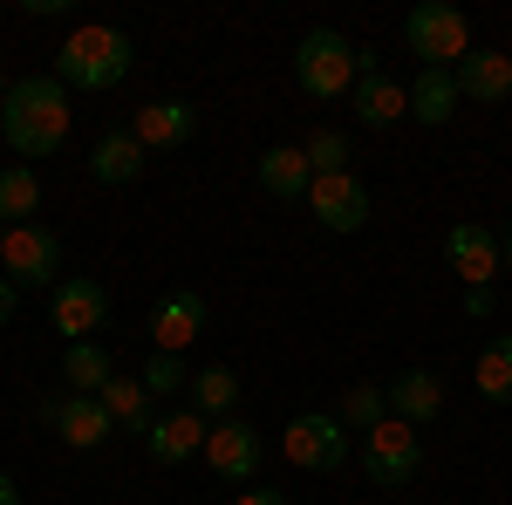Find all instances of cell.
I'll return each mask as SVG.
<instances>
[{"label": "cell", "mask_w": 512, "mask_h": 505, "mask_svg": "<svg viewBox=\"0 0 512 505\" xmlns=\"http://www.w3.org/2000/svg\"><path fill=\"white\" fill-rule=\"evenodd\" d=\"M137 383L151 389V396H185V389H192V376H185V355H151Z\"/></svg>", "instance_id": "obj_28"}, {"label": "cell", "mask_w": 512, "mask_h": 505, "mask_svg": "<svg viewBox=\"0 0 512 505\" xmlns=\"http://www.w3.org/2000/svg\"><path fill=\"white\" fill-rule=\"evenodd\" d=\"M465 314H472V321H492V314H499L492 287H465Z\"/></svg>", "instance_id": "obj_30"}, {"label": "cell", "mask_w": 512, "mask_h": 505, "mask_svg": "<svg viewBox=\"0 0 512 505\" xmlns=\"http://www.w3.org/2000/svg\"><path fill=\"white\" fill-rule=\"evenodd\" d=\"M62 383L76 389V396H103V389L117 383V362L103 342H69L62 349Z\"/></svg>", "instance_id": "obj_22"}, {"label": "cell", "mask_w": 512, "mask_h": 505, "mask_svg": "<svg viewBox=\"0 0 512 505\" xmlns=\"http://www.w3.org/2000/svg\"><path fill=\"white\" fill-rule=\"evenodd\" d=\"M205 437H212V424L198 417L192 403H185L178 417H158V424L144 430V444H151V458H158V465H185V458H205Z\"/></svg>", "instance_id": "obj_15"}, {"label": "cell", "mask_w": 512, "mask_h": 505, "mask_svg": "<svg viewBox=\"0 0 512 505\" xmlns=\"http://www.w3.org/2000/svg\"><path fill=\"white\" fill-rule=\"evenodd\" d=\"M349 110L369 123V130H390V123L410 117V89L390 82V76H362V82H355V96H349Z\"/></svg>", "instance_id": "obj_19"}, {"label": "cell", "mask_w": 512, "mask_h": 505, "mask_svg": "<svg viewBox=\"0 0 512 505\" xmlns=\"http://www.w3.org/2000/svg\"><path fill=\"white\" fill-rule=\"evenodd\" d=\"M151 342H158V355H185L205 335V294H192V287H178V294H164L158 308H151Z\"/></svg>", "instance_id": "obj_12"}, {"label": "cell", "mask_w": 512, "mask_h": 505, "mask_svg": "<svg viewBox=\"0 0 512 505\" xmlns=\"http://www.w3.org/2000/svg\"><path fill=\"white\" fill-rule=\"evenodd\" d=\"M69 89L55 76H21L0 103V137L14 157H55L69 144Z\"/></svg>", "instance_id": "obj_1"}, {"label": "cell", "mask_w": 512, "mask_h": 505, "mask_svg": "<svg viewBox=\"0 0 512 505\" xmlns=\"http://www.w3.org/2000/svg\"><path fill=\"white\" fill-rule=\"evenodd\" d=\"M390 389V417L396 424H410V430H424V424H437L444 417V383H437L431 369H403L396 383H383Z\"/></svg>", "instance_id": "obj_14"}, {"label": "cell", "mask_w": 512, "mask_h": 505, "mask_svg": "<svg viewBox=\"0 0 512 505\" xmlns=\"http://www.w3.org/2000/svg\"><path fill=\"white\" fill-rule=\"evenodd\" d=\"M130 130H137L144 151H185V144L198 137V110H192V103H178V96H158V103L137 110Z\"/></svg>", "instance_id": "obj_13"}, {"label": "cell", "mask_w": 512, "mask_h": 505, "mask_svg": "<svg viewBox=\"0 0 512 505\" xmlns=\"http://www.w3.org/2000/svg\"><path fill=\"white\" fill-rule=\"evenodd\" d=\"M103 410H110L123 430H151V424H158V417H151V389L130 383V376H117V383L103 389Z\"/></svg>", "instance_id": "obj_27"}, {"label": "cell", "mask_w": 512, "mask_h": 505, "mask_svg": "<svg viewBox=\"0 0 512 505\" xmlns=\"http://www.w3.org/2000/svg\"><path fill=\"white\" fill-rule=\"evenodd\" d=\"M130 62H137V48H130L123 28L82 21L76 35L55 48V82H62V89H117V82L130 76Z\"/></svg>", "instance_id": "obj_2"}, {"label": "cell", "mask_w": 512, "mask_h": 505, "mask_svg": "<svg viewBox=\"0 0 512 505\" xmlns=\"http://www.w3.org/2000/svg\"><path fill=\"white\" fill-rule=\"evenodd\" d=\"M0 505H21V485H14L7 471H0Z\"/></svg>", "instance_id": "obj_33"}, {"label": "cell", "mask_w": 512, "mask_h": 505, "mask_svg": "<svg viewBox=\"0 0 512 505\" xmlns=\"http://www.w3.org/2000/svg\"><path fill=\"white\" fill-rule=\"evenodd\" d=\"M41 212V178L28 164H7L0 171V226H35Z\"/></svg>", "instance_id": "obj_24"}, {"label": "cell", "mask_w": 512, "mask_h": 505, "mask_svg": "<svg viewBox=\"0 0 512 505\" xmlns=\"http://www.w3.org/2000/svg\"><path fill=\"white\" fill-rule=\"evenodd\" d=\"M0 273L14 287H48L62 273V239L48 226H7V246H0Z\"/></svg>", "instance_id": "obj_8"}, {"label": "cell", "mask_w": 512, "mask_h": 505, "mask_svg": "<svg viewBox=\"0 0 512 505\" xmlns=\"http://www.w3.org/2000/svg\"><path fill=\"white\" fill-rule=\"evenodd\" d=\"M499 253H506V267H512V233H506V239H499Z\"/></svg>", "instance_id": "obj_34"}, {"label": "cell", "mask_w": 512, "mask_h": 505, "mask_svg": "<svg viewBox=\"0 0 512 505\" xmlns=\"http://www.w3.org/2000/svg\"><path fill=\"white\" fill-rule=\"evenodd\" d=\"M410 117L444 130V123L458 117V76L451 69H417V82H410Z\"/></svg>", "instance_id": "obj_21"}, {"label": "cell", "mask_w": 512, "mask_h": 505, "mask_svg": "<svg viewBox=\"0 0 512 505\" xmlns=\"http://www.w3.org/2000/svg\"><path fill=\"white\" fill-rule=\"evenodd\" d=\"M14 314H21V287L0 273V321H14Z\"/></svg>", "instance_id": "obj_32"}, {"label": "cell", "mask_w": 512, "mask_h": 505, "mask_svg": "<svg viewBox=\"0 0 512 505\" xmlns=\"http://www.w3.org/2000/svg\"><path fill=\"white\" fill-rule=\"evenodd\" d=\"M403 41H410V55L424 69H458L472 55V21L458 7H444V0H417L403 14Z\"/></svg>", "instance_id": "obj_4"}, {"label": "cell", "mask_w": 512, "mask_h": 505, "mask_svg": "<svg viewBox=\"0 0 512 505\" xmlns=\"http://www.w3.org/2000/svg\"><path fill=\"white\" fill-rule=\"evenodd\" d=\"M185 403H192L205 424H226V417H233V403H239V376L226 369V362H212V369H198V376H192Z\"/></svg>", "instance_id": "obj_23"}, {"label": "cell", "mask_w": 512, "mask_h": 505, "mask_svg": "<svg viewBox=\"0 0 512 505\" xmlns=\"http://www.w3.org/2000/svg\"><path fill=\"white\" fill-rule=\"evenodd\" d=\"M301 205L315 212V226H328V233H362L369 226V185L355 171H321Z\"/></svg>", "instance_id": "obj_7"}, {"label": "cell", "mask_w": 512, "mask_h": 505, "mask_svg": "<svg viewBox=\"0 0 512 505\" xmlns=\"http://www.w3.org/2000/svg\"><path fill=\"white\" fill-rule=\"evenodd\" d=\"M7 89H14V82H7V76H0V103H7Z\"/></svg>", "instance_id": "obj_35"}, {"label": "cell", "mask_w": 512, "mask_h": 505, "mask_svg": "<svg viewBox=\"0 0 512 505\" xmlns=\"http://www.w3.org/2000/svg\"><path fill=\"white\" fill-rule=\"evenodd\" d=\"M144 144H137V130H103L96 137V151H89V178L96 185H137L144 178Z\"/></svg>", "instance_id": "obj_17"}, {"label": "cell", "mask_w": 512, "mask_h": 505, "mask_svg": "<svg viewBox=\"0 0 512 505\" xmlns=\"http://www.w3.org/2000/svg\"><path fill=\"white\" fill-rule=\"evenodd\" d=\"M451 76H458V96H472V103H512V55L506 48H472Z\"/></svg>", "instance_id": "obj_16"}, {"label": "cell", "mask_w": 512, "mask_h": 505, "mask_svg": "<svg viewBox=\"0 0 512 505\" xmlns=\"http://www.w3.org/2000/svg\"><path fill=\"white\" fill-rule=\"evenodd\" d=\"M0 246H7V226H0Z\"/></svg>", "instance_id": "obj_36"}, {"label": "cell", "mask_w": 512, "mask_h": 505, "mask_svg": "<svg viewBox=\"0 0 512 505\" xmlns=\"http://www.w3.org/2000/svg\"><path fill=\"white\" fill-rule=\"evenodd\" d=\"M260 185L294 205V198H308V185H315V164H308L301 144H274V151H260Z\"/></svg>", "instance_id": "obj_20"}, {"label": "cell", "mask_w": 512, "mask_h": 505, "mask_svg": "<svg viewBox=\"0 0 512 505\" xmlns=\"http://www.w3.org/2000/svg\"><path fill=\"white\" fill-rule=\"evenodd\" d=\"M342 424H349L355 437H369L376 424H390V389L383 383H355L349 396H342Z\"/></svg>", "instance_id": "obj_26"}, {"label": "cell", "mask_w": 512, "mask_h": 505, "mask_svg": "<svg viewBox=\"0 0 512 505\" xmlns=\"http://www.w3.org/2000/svg\"><path fill=\"white\" fill-rule=\"evenodd\" d=\"M362 471H369V478H376V485H410V478H417V471H424V437H417V430L410 424H376L369 430V437H362Z\"/></svg>", "instance_id": "obj_6"}, {"label": "cell", "mask_w": 512, "mask_h": 505, "mask_svg": "<svg viewBox=\"0 0 512 505\" xmlns=\"http://www.w3.org/2000/svg\"><path fill=\"white\" fill-rule=\"evenodd\" d=\"M280 451H287L294 471H342L349 465V424L328 417V410H301L280 430Z\"/></svg>", "instance_id": "obj_5"}, {"label": "cell", "mask_w": 512, "mask_h": 505, "mask_svg": "<svg viewBox=\"0 0 512 505\" xmlns=\"http://www.w3.org/2000/svg\"><path fill=\"white\" fill-rule=\"evenodd\" d=\"M444 260H451V273H458L465 287H492V273H506L499 233H492V226H472V219L444 233Z\"/></svg>", "instance_id": "obj_11"}, {"label": "cell", "mask_w": 512, "mask_h": 505, "mask_svg": "<svg viewBox=\"0 0 512 505\" xmlns=\"http://www.w3.org/2000/svg\"><path fill=\"white\" fill-rule=\"evenodd\" d=\"M205 465L219 471L226 485H253L260 465H267V444H260V430L246 424V417H226V424H212V437H205Z\"/></svg>", "instance_id": "obj_9"}, {"label": "cell", "mask_w": 512, "mask_h": 505, "mask_svg": "<svg viewBox=\"0 0 512 505\" xmlns=\"http://www.w3.org/2000/svg\"><path fill=\"white\" fill-rule=\"evenodd\" d=\"M301 151H308V164H315V178L321 171H349V137H342V130H315Z\"/></svg>", "instance_id": "obj_29"}, {"label": "cell", "mask_w": 512, "mask_h": 505, "mask_svg": "<svg viewBox=\"0 0 512 505\" xmlns=\"http://www.w3.org/2000/svg\"><path fill=\"white\" fill-rule=\"evenodd\" d=\"M110 321V294H103V280H55V328H62V342H96V328Z\"/></svg>", "instance_id": "obj_10"}, {"label": "cell", "mask_w": 512, "mask_h": 505, "mask_svg": "<svg viewBox=\"0 0 512 505\" xmlns=\"http://www.w3.org/2000/svg\"><path fill=\"white\" fill-rule=\"evenodd\" d=\"M55 430H62V444H69V451H96V444L117 430V417L103 410V396H76V389H69V396H62Z\"/></svg>", "instance_id": "obj_18"}, {"label": "cell", "mask_w": 512, "mask_h": 505, "mask_svg": "<svg viewBox=\"0 0 512 505\" xmlns=\"http://www.w3.org/2000/svg\"><path fill=\"white\" fill-rule=\"evenodd\" d=\"M472 383L485 403H512V335H499V342H485V355H478Z\"/></svg>", "instance_id": "obj_25"}, {"label": "cell", "mask_w": 512, "mask_h": 505, "mask_svg": "<svg viewBox=\"0 0 512 505\" xmlns=\"http://www.w3.org/2000/svg\"><path fill=\"white\" fill-rule=\"evenodd\" d=\"M233 505H287V492H274V485H246Z\"/></svg>", "instance_id": "obj_31"}, {"label": "cell", "mask_w": 512, "mask_h": 505, "mask_svg": "<svg viewBox=\"0 0 512 505\" xmlns=\"http://www.w3.org/2000/svg\"><path fill=\"white\" fill-rule=\"evenodd\" d=\"M294 82H301V96H315V103H335V96H355V48L349 35H335V28H308V35L294 41Z\"/></svg>", "instance_id": "obj_3"}]
</instances>
